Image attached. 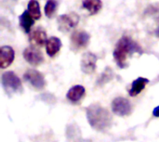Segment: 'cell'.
I'll list each match as a JSON object with an SVG mask.
<instances>
[{"label": "cell", "instance_id": "6da1fadb", "mask_svg": "<svg viewBox=\"0 0 159 142\" xmlns=\"http://www.w3.org/2000/svg\"><path fill=\"white\" fill-rule=\"evenodd\" d=\"M87 119L90 126L99 132L107 131L113 124V118L109 111L97 103L87 108Z\"/></svg>", "mask_w": 159, "mask_h": 142}, {"label": "cell", "instance_id": "7a4b0ae2", "mask_svg": "<svg viewBox=\"0 0 159 142\" xmlns=\"http://www.w3.org/2000/svg\"><path fill=\"white\" fill-rule=\"evenodd\" d=\"M134 53H143L142 47L138 43L128 36H123L117 42L114 50V59L120 68L128 66V59Z\"/></svg>", "mask_w": 159, "mask_h": 142}, {"label": "cell", "instance_id": "3957f363", "mask_svg": "<svg viewBox=\"0 0 159 142\" xmlns=\"http://www.w3.org/2000/svg\"><path fill=\"white\" fill-rule=\"evenodd\" d=\"M2 86L4 90L7 95H11L14 93H20L22 92V86L21 81L18 77V75L13 73L12 71L6 72L2 74L1 78Z\"/></svg>", "mask_w": 159, "mask_h": 142}, {"label": "cell", "instance_id": "277c9868", "mask_svg": "<svg viewBox=\"0 0 159 142\" xmlns=\"http://www.w3.org/2000/svg\"><path fill=\"white\" fill-rule=\"evenodd\" d=\"M58 29L61 32L67 33L73 30L79 22V16L75 12H70L61 15L58 18Z\"/></svg>", "mask_w": 159, "mask_h": 142}, {"label": "cell", "instance_id": "5b68a950", "mask_svg": "<svg viewBox=\"0 0 159 142\" xmlns=\"http://www.w3.org/2000/svg\"><path fill=\"white\" fill-rule=\"evenodd\" d=\"M112 112L118 116H128L132 112V106L129 100L123 97H117L112 101Z\"/></svg>", "mask_w": 159, "mask_h": 142}, {"label": "cell", "instance_id": "8992f818", "mask_svg": "<svg viewBox=\"0 0 159 142\" xmlns=\"http://www.w3.org/2000/svg\"><path fill=\"white\" fill-rule=\"evenodd\" d=\"M23 79L36 90H41L46 86L44 75L36 70H28L24 73Z\"/></svg>", "mask_w": 159, "mask_h": 142}, {"label": "cell", "instance_id": "52a82bcc", "mask_svg": "<svg viewBox=\"0 0 159 142\" xmlns=\"http://www.w3.org/2000/svg\"><path fill=\"white\" fill-rule=\"evenodd\" d=\"M90 40V35L85 31H76L71 36V46L74 50L85 48Z\"/></svg>", "mask_w": 159, "mask_h": 142}, {"label": "cell", "instance_id": "ba28073f", "mask_svg": "<svg viewBox=\"0 0 159 142\" xmlns=\"http://www.w3.org/2000/svg\"><path fill=\"white\" fill-rule=\"evenodd\" d=\"M23 57L25 60L33 66H38L44 61L42 52L34 46L28 47L23 51Z\"/></svg>", "mask_w": 159, "mask_h": 142}, {"label": "cell", "instance_id": "9c48e42d", "mask_svg": "<svg viewBox=\"0 0 159 142\" xmlns=\"http://www.w3.org/2000/svg\"><path fill=\"white\" fill-rule=\"evenodd\" d=\"M97 56L92 52H86L81 59V70L86 74H91L96 70Z\"/></svg>", "mask_w": 159, "mask_h": 142}, {"label": "cell", "instance_id": "30bf717a", "mask_svg": "<svg viewBox=\"0 0 159 142\" xmlns=\"http://www.w3.org/2000/svg\"><path fill=\"white\" fill-rule=\"evenodd\" d=\"M15 52L9 46H3L0 48V67L1 69L7 68L14 60Z\"/></svg>", "mask_w": 159, "mask_h": 142}, {"label": "cell", "instance_id": "8fae6325", "mask_svg": "<svg viewBox=\"0 0 159 142\" xmlns=\"http://www.w3.org/2000/svg\"><path fill=\"white\" fill-rule=\"evenodd\" d=\"M29 40L34 47H42L48 41L47 33L41 27H37L30 33Z\"/></svg>", "mask_w": 159, "mask_h": 142}, {"label": "cell", "instance_id": "7c38bea8", "mask_svg": "<svg viewBox=\"0 0 159 142\" xmlns=\"http://www.w3.org/2000/svg\"><path fill=\"white\" fill-rule=\"evenodd\" d=\"M86 94V89L83 86L76 85L72 87L66 94V98L69 101L75 103L78 102Z\"/></svg>", "mask_w": 159, "mask_h": 142}, {"label": "cell", "instance_id": "4fadbf2b", "mask_svg": "<svg viewBox=\"0 0 159 142\" xmlns=\"http://www.w3.org/2000/svg\"><path fill=\"white\" fill-rule=\"evenodd\" d=\"M61 41L60 40V38L56 36H52L48 38L46 43L47 54L51 58L54 57L61 50Z\"/></svg>", "mask_w": 159, "mask_h": 142}, {"label": "cell", "instance_id": "5bb4252c", "mask_svg": "<svg viewBox=\"0 0 159 142\" xmlns=\"http://www.w3.org/2000/svg\"><path fill=\"white\" fill-rule=\"evenodd\" d=\"M149 83V80L144 77H139L136 80H134L131 84V87L129 90V94L131 97L138 96L146 87V85Z\"/></svg>", "mask_w": 159, "mask_h": 142}, {"label": "cell", "instance_id": "9a60e30c", "mask_svg": "<svg viewBox=\"0 0 159 142\" xmlns=\"http://www.w3.org/2000/svg\"><path fill=\"white\" fill-rule=\"evenodd\" d=\"M34 19L30 15L28 10L23 11V13L20 16V27L24 33H31L32 26L34 23Z\"/></svg>", "mask_w": 159, "mask_h": 142}, {"label": "cell", "instance_id": "2e32d148", "mask_svg": "<svg viewBox=\"0 0 159 142\" xmlns=\"http://www.w3.org/2000/svg\"><path fill=\"white\" fill-rule=\"evenodd\" d=\"M82 7L87 9L90 15H94L102 9V3L101 0H83Z\"/></svg>", "mask_w": 159, "mask_h": 142}, {"label": "cell", "instance_id": "e0dca14e", "mask_svg": "<svg viewBox=\"0 0 159 142\" xmlns=\"http://www.w3.org/2000/svg\"><path fill=\"white\" fill-rule=\"evenodd\" d=\"M28 12L30 15L34 19L38 20L41 17V11H40V6L39 3L36 0H30L28 3Z\"/></svg>", "mask_w": 159, "mask_h": 142}, {"label": "cell", "instance_id": "ac0fdd59", "mask_svg": "<svg viewBox=\"0 0 159 142\" xmlns=\"http://www.w3.org/2000/svg\"><path fill=\"white\" fill-rule=\"evenodd\" d=\"M58 7V1L57 0H48L45 5V14L48 18H52L55 14Z\"/></svg>", "mask_w": 159, "mask_h": 142}, {"label": "cell", "instance_id": "d6986e66", "mask_svg": "<svg viewBox=\"0 0 159 142\" xmlns=\"http://www.w3.org/2000/svg\"><path fill=\"white\" fill-rule=\"evenodd\" d=\"M153 115H154L155 117H159V106L156 107V108L154 109V111H153Z\"/></svg>", "mask_w": 159, "mask_h": 142}, {"label": "cell", "instance_id": "ffe728a7", "mask_svg": "<svg viewBox=\"0 0 159 142\" xmlns=\"http://www.w3.org/2000/svg\"><path fill=\"white\" fill-rule=\"evenodd\" d=\"M156 35L159 37V19H158V24H157V30H156Z\"/></svg>", "mask_w": 159, "mask_h": 142}]
</instances>
